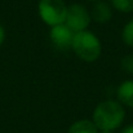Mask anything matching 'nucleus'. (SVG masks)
I'll return each instance as SVG.
<instances>
[{"mask_svg":"<svg viewBox=\"0 0 133 133\" xmlns=\"http://www.w3.org/2000/svg\"><path fill=\"white\" fill-rule=\"evenodd\" d=\"M110 5L112 9L120 13L133 12V0H110Z\"/></svg>","mask_w":133,"mask_h":133,"instance_id":"1a4fd4ad","label":"nucleus"},{"mask_svg":"<svg viewBox=\"0 0 133 133\" xmlns=\"http://www.w3.org/2000/svg\"><path fill=\"white\" fill-rule=\"evenodd\" d=\"M90 13L83 4H71L67 8V14L65 19V25L74 32H80L88 30L90 25Z\"/></svg>","mask_w":133,"mask_h":133,"instance_id":"20e7f679","label":"nucleus"},{"mask_svg":"<svg viewBox=\"0 0 133 133\" xmlns=\"http://www.w3.org/2000/svg\"><path fill=\"white\" fill-rule=\"evenodd\" d=\"M120 67L125 72L133 74V54H127L120 59Z\"/></svg>","mask_w":133,"mask_h":133,"instance_id":"9b49d317","label":"nucleus"},{"mask_svg":"<svg viewBox=\"0 0 133 133\" xmlns=\"http://www.w3.org/2000/svg\"><path fill=\"white\" fill-rule=\"evenodd\" d=\"M122 40L127 46L133 48V18L124 25L122 30Z\"/></svg>","mask_w":133,"mask_h":133,"instance_id":"9d476101","label":"nucleus"},{"mask_svg":"<svg viewBox=\"0 0 133 133\" xmlns=\"http://www.w3.org/2000/svg\"><path fill=\"white\" fill-rule=\"evenodd\" d=\"M89 1H99V0H89Z\"/></svg>","mask_w":133,"mask_h":133,"instance_id":"2eb2a0df","label":"nucleus"},{"mask_svg":"<svg viewBox=\"0 0 133 133\" xmlns=\"http://www.w3.org/2000/svg\"><path fill=\"white\" fill-rule=\"evenodd\" d=\"M98 133H114V132H111V131H99Z\"/></svg>","mask_w":133,"mask_h":133,"instance_id":"4468645a","label":"nucleus"},{"mask_svg":"<svg viewBox=\"0 0 133 133\" xmlns=\"http://www.w3.org/2000/svg\"><path fill=\"white\" fill-rule=\"evenodd\" d=\"M49 38L53 45L59 49V50H67L71 49L72 45V39H74V32L65 25H57L50 27Z\"/></svg>","mask_w":133,"mask_h":133,"instance_id":"39448f33","label":"nucleus"},{"mask_svg":"<svg viewBox=\"0 0 133 133\" xmlns=\"http://www.w3.org/2000/svg\"><path fill=\"white\" fill-rule=\"evenodd\" d=\"M4 40H5V30H4V27L0 25V46L3 45Z\"/></svg>","mask_w":133,"mask_h":133,"instance_id":"f8f14e48","label":"nucleus"},{"mask_svg":"<svg viewBox=\"0 0 133 133\" xmlns=\"http://www.w3.org/2000/svg\"><path fill=\"white\" fill-rule=\"evenodd\" d=\"M98 128L96 127V124L89 120V119H80L74 122L67 133H98Z\"/></svg>","mask_w":133,"mask_h":133,"instance_id":"6e6552de","label":"nucleus"},{"mask_svg":"<svg viewBox=\"0 0 133 133\" xmlns=\"http://www.w3.org/2000/svg\"><path fill=\"white\" fill-rule=\"evenodd\" d=\"M116 97H118V101L123 106L133 109V80L132 79L124 80L123 83L119 84V87L116 89Z\"/></svg>","mask_w":133,"mask_h":133,"instance_id":"0eeeda50","label":"nucleus"},{"mask_svg":"<svg viewBox=\"0 0 133 133\" xmlns=\"http://www.w3.org/2000/svg\"><path fill=\"white\" fill-rule=\"evenodd\" d=\"M67 8L65 0H39L38 12L45 25L53 27L65 23Z\"/></svg>","mask_w":133,"mask_h":133,"instance_id":"7ed1b4c3","label":"nucleus"},{"mask_svg":"<svg viewBox=\"0 0 133 133\" xmlns=\"http://www.w3.org/2000/svg\"><path fill=\"white\" fill-rule=\"evenodd\" d=\"M71 49L74 50L75 56L84 62H94L101 57L102 53V44L97 35L92 31L85 30L74 34Z\"/></svg>","mask_w":133,"mask_h":133,"instance_id":"f03ea898","label":"nucleus"},{"mask_svg":"<svg viewBox=\"0 0 133 133\" xmlns=\"http://www.w3.org/2000/svg\"><path fill=\"white\" fill-rule=\"evenodd\" d=\"M120 133H133V124H129V125H127L125 128H123Z\"/></svg>","mask_w":133,"mask_h":133,"instance_id":"ddd939ff","label":"nucleus"},{"mask_svg":"<svg viewBox=\"0 0 133 133\" xmlns=\"http://www.w3.org/2000/svg\"><path fill=\"white\" fill-rule=\"evenodd\" d=\"M125 119L124 106L115 99H105L99 102L92 115V122L96 124L98 131H111L120 128Z\"/></svg>","mask_w":133,"mask_h":133,"instance_id":"f257e3e1","label":"nucleus"},{"mask_svg":"<svg viewBox=\"0 0 133 133\" xmlns=\"http://www.w3.org/2000/svg\"><path fill=\"white\" fill-rule=\"evenodd\" d=\"M90 18L101 25H105L107 22H110V19L112 18V8L110 5V3L99 0L96 1L94 5L92 6V12H90Z\"/></svg>","mask_w":133,"mask_h":133,"instance_id":"423d86ee","label":"nucleus"}]
</instances>
